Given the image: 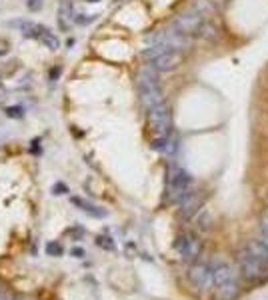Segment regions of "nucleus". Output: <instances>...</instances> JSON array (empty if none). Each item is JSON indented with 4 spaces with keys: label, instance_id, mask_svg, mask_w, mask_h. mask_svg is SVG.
<instances>
[{
    "label": "nucleus",
    "instance_id": "nucleus-1",
    "mask_svg": "<svg viewBox=\"0 0 268 300\" xmlns=\"http://www.w3.org/2000/svg\"><path fill=\"white\" fill-rule=\"evenodd\" d=\"M136 84H138L140 102H142V106L146 110H150V108H154V106L164 102L162 90H160L158 80H156V70L150 64L138 72V82H136Z\"/></svg>",
    "mask_w": 268,
    "mask_h": 300
},
{
    "label": "nucleus",
    "instance_id": "nucleus-2",
    "mask_svg": "<svg viewBox=\"0 0 268 300\" xmlns=\"http://www.w3.org/2000/svg\"><path fill=\"white\" fill-rule=\"evenodd\" d=\"M190 192H192V176L186 170L178 168V166H172L168 172V190H166L168 202L180 204Z\"/></svg>",
    "mask_w": 268,
    "mask_h": 300
},
{
    "label": "nucleus",
    "instance_id": "nucleus-3",
    "mask_svg": "<svg viewBox=\"0 0 268 300\" xmlns=\"http://www.w3.org/2000/svg\"><path fill=\"white\" fill-rule=\"evenodd\" d=\"M236 262H238V268H240L244 280H248V282H260L268 274V266L262 260H258L246 246L236 252Z\"/></svg>",
    "mask_w": 268,
    "mask_h": 300
},
{
    "label": "nucleus",
    "instance_id": "nucleus-4",
    "mask_svg": "<svg viewBox=\"0 0 268 300\" xmlns=\"http://www.w3.org/2000/svg\"><path fill=\"white\" fill-rule=\"evenodd\" d=\"M148 128H150V132H152L154 140L168 138L170 128H172V120H170V110L164 102L148 110Z\"/></svg>",
    "mask_w": 268,
    "mask_h": 300
},
{
    "label": "nucleus",
    "instance_id": "nucleus-5",
    "mask_svg": "<svg viewBox=\"0 0 268 300\" xmlns=\"http://www.w3.org/2000/svg\"><path fill=\"white\" fill-rule=\"evenodd\" d=\"M188 282L196 288V290H208L214 284V278H212V268L208 264L202 262H196L188 268Z\"/></svg>",
    "mask_w": 268,
    "mask_h": 300
},
{
    "label": "nucleus",
    "instance_id": "nucleus-6",
    "mask_svg": "<svg viewBox=\"0 0 268 300\" xmlns=\"http://www.w3.org/2000/svg\"><path fill=\"white\" fill-rule=\"evenodd\" d=\"M206 18L204 16H200L198 12L194 10H188V12H182L178 14L176 18H174V28L178 32H184V34H188V36H196L198 34V28L202 26Z\"/></svg>",
    "mask_w": 268,
    "mask_h": 300
},
{
    "label": "nucleus",
    "instance_id": "nucleus-7",
    "mask_svg": "<svg viewBox=\"0 0 268 300\" xmlns=\"http://www.w3.org/2000/svg\"><path fill=\"white\" fill-rule=\"evenodd\" d=\"M174 248H176L178 256L184 258V260H194L200 254V250H202V246H200V240L196 236H192V234H182V236H178Z\"/></svg>",
    "mask_w": 268,
    "mask_h": 300
},
{
    "label": "nucleus",
    "instance_id": "nucleus-8",
    "mask_svg": "<svg viewBox=\"0 0 268 300\" xmlns=\"http://www.w3.org/2000/svg\"><path fill=\"white\" fill-rule=\"evenodd\" d=\"M180 62H182V52H178V50H166L164 54H160L158 58L150 62V66H152L156 72H170Z\"/></svg>",
    "mask_w": 268,
    "mask_h": 300
},
{
    "label": "nucleus",
    "instance_id": "nucleus-9",
    "mask_svg": "<svg viewBox=\"0 0 268 300\" xmlns=\"http://www.w3.org/2000/svg\"><path fill=\"white\" fill-rule=\"evenodd\" d=\"M212 278H214V286H220V284H226V282L236 280V274H234V268L228 262L218 260L212 268Z\"/></svg>",
    "mask_w": 268,
    "mask_h": 300
},
{
    "label": "nucleus",
    "instance_id": "nucleus-10",
    "mask_svg": "<svg viewBox=\"0 0 268 300\" xmlns=\"http://www.w3.org/2000/svg\"><path fill=\"white\" fill-rule=\"evenodd\" d=\"M12 26L18 28L24 36H28V38H34V40H40V38H42V34L48 30L46 26L36 24V22H30V20H14V22H12Z\"/></svg>",
    "mask_w": 268,
    "mask_h": 300
},
{
    "label": "nucleus",
    "instance_id": "nucleus-11",
    "mask_svg": "<svg viewBox=\"0 0 268 300\" xmlns=\"http://www.w3.org/2000/svg\"><path fill=\"white\" fill-rule=\"evenodd\" d=\"M74 22V16H72V4H70V0H62L60 6H58V26L60 30H70Z\"/></svg>",
    "mask_w": 268,
    "mask_h": 300
},
{
    "label": "nucleus",
    "instance_id": "nucleus-12",
    "mask_svg": "<svg viewBox=\"0 0 268 300\" xmlns=\"http://www.w3.org/2000/svg\"><path fill=\"white\" fill-rule=\"evenodd\" d=\"M70 202H72L74 206H78V208H80L82 212H86V214L94 216V218H104V216L108 214L106 210H102V208H98V206H94V204L86 202V200H82V198H78V196H72V198H70Z\"/></svg>",
    "mask_w": 268,
    "mask_h": 300
},
{
    "label": "nucleus",
    "instance_id": "nucleus-13",
    "mask_svg": "<svg viewBox=\"0 0 268 300\" xmlns=\"http://www.w3.org/2000/svg\"><path fill=\"white\" fill-rule=\"evenodd\" d=\"M198 206H200V198H198L194 192H190V194L180 202V216H182V218H190L192 214H196Z\"/></svg>",
    "mask_w": 268,
    "mask_h": 300
},
{
    "label": "nucleus",
    "instance_id": "nucleus-14",
    "mask_svg": "<svg viewBox=\"0 0 268 300\" xmlns=\"http://www.w3.org/2000/svg\"><path fill=\"white\" fill-rule=\"evenodd\" d=\"M238 292H240V290H238L236 280L216 286V298H218V300H234V298L238 296Z\"/></svg>",
    "mask_w": 268,
    "mask_h": 300
},
{
    "label": "nucleus",
    "instance_id": "nucleus-15",
    "mask_svg": "<svg viewBox=\"0 0 268 300\" xmlns=\"http://www.w3.org/2000/svg\"><path fill=\"white\" fill-rule=\"evenodd\" d=\"M246 248L252 252L258 260H262L266 266H268V246L262 242V240H248L246 242Z\"/></svg>",
    "mask_w": 268,
    "mask_h": 300
},
{
    "label": "nucleus",
    "instance_id": "nucleus-16",
    "mask_svg": "<svg viewBox=\"0 0 268 300\" xmlns=\"http://www.w3.org/2000/svg\"><path fill=\"white\" fill-rule=\"evenodd\" d=\"M198 38H202V40H216L218 38V28H216L210 20H204L202 26L198 28Z\"/></svg>",
    "mask_w": 268,
    "mask_h": 300
},
{
    "label": "nucleus",
    "instance_id": "nucleus-17",
    "mask_svg": "<svg viewBox=\"0 0 268 300\" xmlns=\"http://www.w3.org/2000/svg\"><path fill=\"white\" fill-rule=\"evenodd\" d=\"M192 10L206 18V16H210L214 12V4L210 0H192Z\"/></svg>",
    "mask_w": 268,
    "mask_h": 300
},
{
    "label": "nucleus",
    "instance_id": "nucleus-18",
    "mask_svg": "<svg viewBox=\"0 0 268 300\" xmlns=\"http://www.w3.org/2000/svg\"><path fill=\"white\" fill-rule=\"evenodd\" d=\"M40 42H42L48 50H58V48H60V40H58V36L54 34V32H50V30L44 32L42 38H40Z\"/></svg>",
    "mask_w": 268,
    "mask_h": 300
},
{
    "label": "nucleus",
    "instance_id": "nucleus-19",
    "mask_svg": "<svg viewBox=\"0 0 268 300\" xmlns=\"http://www.w3.org/2000/svg\"><path fill=\"white\" fill-rule=\"evenodd\" d=\"M46 254L48 256H62L64 254V248L60 242H48L46 244Z\"/></svg>",
    "mask_w": 268,
    "mask_h": 300
},
{
    "label": "nucleus",
    "instance_id": "nucleus-20",
    "mask_svg": "<svg viewBox=\"0 0 268 300\" xmlns=\"http://www.w3.org/2000/svg\"><path fill=\"white\" fill-rule=\"evenodd\" d=\"M96 244H98L100 248H106V250H114V244L110 242V238H108V236H98V238H96Z\"/></svg>",
    "mask_w": 268,
    "mask_h": 300
},
{
    "label": "nucleus",
    "instance_id": "nucleus-21",
    "mask_svg": "<svg viewBox=\"0 0 268 300\" xmlns=\"http://www.w3.org/2000/svg\"><path fill=\"white\" fill-rule=\"evenodd\" d=\"M6 114L10 116V118H22V116H24V112H22L20 106H10V108H6Z\"/></svg>",
    "mask_w": 268,
    "mask_h": 300
},
{
    "label": "nucleus",
    "instance_id": "nucleus-22",
    "mask_svg": "<svg viewBox=\"0 0 268 300\" xmlns=\"http://www.w3.org/2000/svg\"><path fill=\"white\" fill-rule=\"evenodd\" d=\"M52 192L60 196V194H66V192H68V188H66V186L62 184V182H56V184L52 186Z\"/></svg>",
    "mask_w": 268,
    "mask_h": 300
},
{
    "label": "nucleus",
    "instance_id": "nucleus-23",
    "mask_svg": "<svg viewBox=\"0 0 268 300\" xmlns=\"http://www.w3.org/2000/svg\"><path fill=\"white\" fill-rule=\"evenodd\" d=\"M8 50H10V42H8V40H2V38H0V56L8 54Z\"/></svg>",
    "mask_w": 268,
    "mask_h": 300
},
{
    "label": "nucleus",
    "instance_id": "nucleus-24",
    "mask_svg": "<svg viewBox=\"0 0 268 300\" xmlns=\"http://www.w3.org/2000/svg\"><path fill=\"white\" fill-rule=\"evenodd\" d=\"M260 228H262V232H266V234H268V212H264L260 216Z\"/></svg>",
    "mask_w": 268,
    "mask_h": 300
},
{
    "label": "nucleus",
    "instance_id": "nucleus-25",
    "mask_svg": "<svg viewBox=\"0 0 268 300\" xmlns=\"http://www.w3.org/2000/svg\"><path fill=\"white\" fill-rule=\"evenodd\" d=\"M70 254H72V256H76V258H82V256H84V250H82L80 246H76V248H72V250H70Z\"/></svg>",
    "mask_w": 268,
    "mask_h": 300
},
{
    "label": "nucleus",
    "instance_id": "nucleus-26",
    "mask_svg": "<svg viewBox=\"0 0 268 300\" xmlns=\"http://www.w3.org/2000/svg\"><path fill=\"white\" fill-rule=\"evenodd\" d=\"M28 8L30 10H38L40 8V0H28Z\"/></svg>",
    "mask_w": 268,
    "mask_h": 300
},
{
    "label": "nucleus",
    "instance_id": "nucleus-27",
    "mask_svg": "<svg viewBox=\"0 0 268 300\" xmlns=\"http://www.w3.org/2000/svg\"><path fill=\"white\" fill-rule=\"evenodd\" d=\"M68 234H74V236H82V234H84V230H82V228H74V230H68Z\"/></svg>",
    "mask_w": 268,
    "mask_h": 300
},
{
    "label": "nucleus",
    "instance_id": "nucleus-28",
    "mask_svg": "<svg viewBox=\"0 0 268 300\" xmlns=\"http://www.w3.org/2000/svg\"><path fill=\"white\" fill-rule=\"evenodd\" d=\"M58 74H60V68H52V70H50V78H52V80H56Z\"/></svg>",
    "mask_w": 268,
    "mask_h": 300
},
{
    "label": "nucleus",
    "instance_id": "nucleus-29",
    "mask_svg": "<svg viewBox=\"0 0 268 300\" xmlns=\"http://www.w3.org/2000/svg\"><path fill=\"white\" fill-rule=\"evenodd\" d=\"M0 300H14V298H12V294H2V292H0Z\"/></svg>",
    "mask_w": 268,
    "mask_h": 300
},
{
    "label": "nucleus",
    "instance_id": "nucleus-30",
    "mask_svg": "<svg viewBox=\"0 0 268 300\" xmlns=\"http://www.w3.org/2000/svg\"><path fill=\"white\" fill-rule=\"evenodd\" d=\"M260 240H262V242L268 246V234H266V232H262V238H260Z\"/></svg>",
    "mask_w": 268,
    "mask_h": 300
},
{
    "label": "nucleus",
    "instance_id": "nucleus-31",
    "mask_svg": "<svg viewBox=\"0 0 268 300\" xmlns=\"http://www.w3.org/2000/svg\"><path fill=\"white\" fill-rule=\"evenodd\" d=\"M88 2H98V0H88Z\"/></svg>",
    "mask_w": 268,
    "mask_h": 300
},
{
    "label": "nucleus",
    "instance_id": "nucleus-32",
    "mask_svg": "<svg viewBox=\"0 0 268 300\" xmlns=\"http://www.w3.org/2000/svg\"><path fill=\"white\" fill-rule=\"evenodd\" d=\"M0 76H2V72H0Z\"/></svg>",
    "mask_w": 268,
    "mask_h": 300
}]
</instances>
